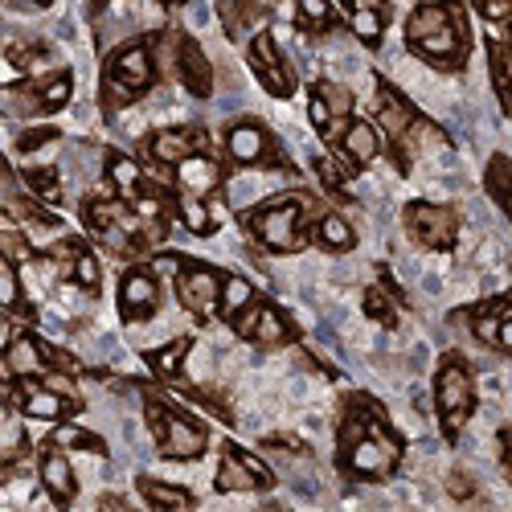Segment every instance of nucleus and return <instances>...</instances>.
<instances>
[{
	"label": "nucleus",
	"instance_id": "nucleus-44",
	"mask_svg": "<svg viewBox=\"0 0 512 512\" xmlns=\"http://www.w3.org/2000/svg\"><path fill=\"white\" fill-rule=\"evenodd\" d=\"M160 5H168V9H177V5H185V0H160Z\"/></svg>",
	"mask_w": 512,
	"mask_h": 512
},
{
	"label": "nucleus",
	"instance_id": "nucleus-38",
	"mask_svg": "<svg viewBox=\"0 0 512 512\" xmlns=\"http://www.w3.org/2000/svg\"><path fill=\"white\" fill-rule=\"evenodd\" d=\"M484 21H512V0H472Z\"/></svg>",
	"mask_w": 512,
	"mask_h": 512
},
{
	"label": "nucleus",
	"instance_id": "nucleus-30",
	"mask_svg": "<svg viewBox=\"0 0 512 512\" xmlns=\"http://www.w3.org/2000/svg\"><path fill=\"white\" fill-rule=\"evenodd\" d=\"M140 496H144L152 508H193V492H189V488L160 484V480H152V476L140 480Z\"/></svg>",
	"mask_w": 512,
	"mask_h": 512
},
{
	"label": "nucleus",
	"instance_id": "nucleus-19",
	"mask_svg": "<svg viewBox=\"0 0 512 512\" xmlns=\"http://www.w3.org/2000/svg\"><path fill=\"white\" fill-rule=\"evenodd\" d=\"M41 484H46V492H50V500L54 504H70L74 500V492H78V480H74V467H70V459L58 451V443L50 439L46 443V451H41Z\"/></svg>",
	"mask_w": 512,
	"mask_h": 512
},
{
	"label": "nucleus",
	"instance_id": "nucleus-29",
	"mask_svg": "<svg viewBox=\"0 0 512 512\" xmlns=\"http://www.w3.org/2000/svg\"><path fill=\"white\" fill-rule=\"evenodd\" d=\"M177 213H181L185 230H193V234H213V230H218V218H213V209H209V197L181 193L177 197Z\"/></svg>",
	"mask_w": 512,
	"mask_h": 512
},
{
	"label": "nucleus",
	"instance_id": "nucleus-40",
	"mask_svg": "<svg viewBox=\"0 0 512 512\" xmlns=\"http://www.w3.org/2000/svg\"><path fill=\"white\" fill-rule=\"evenodd\" d=\"M447 488H451L455 500H472V496H476V484L467 480L463 472H451V476H447Z\"/></svg>",
	"mask_w": 512,
	"mask_h": 512
},
{
	"label": "nucleus",
	"instance_id": "nucleus-35",
	"mask_svg": "<svg viewBox=\"0 0 512 512\" xmlns=\"http://www.w3.org/2000/svg\"><path fill=\"white\" fill-rule=\"evenodd\" d=\"M54 443L58 447H74V451H91V455H107V443L99 435H91V431H78V426H58Z\"/></svg>",
	"mask_w": 512,
	"mask_h": 512
},
{
	"label": "nucleus",
	"instance_id": "nucleus-2",
	"mask_svg": "<svg viewBox=\"0 0 512 512\" xmlns=\"http://www.w3.org/2000/svg\"><path fill=\"white\" fill-rule=\"evenodd\" d=\"M406 46L431 62L435 70H463L467 50H472V29H467V13L459 0H431L418 5L406 21Z\"/></svg>",
	"mask_w": 512,
	"mask_h": 512
},
{
	"label": "nucleus",
	"instance_id": "nucleus-31",
	"mask_svg": "<svg viewBox=\"0 0 512 512\" xmlns=\"http://www.w3.org/2000/svg\"><path fill=\"white\" fill-rule=\"evenodd\" d=\"M361 308H365V316L377 320L381 328H394V324H398V295L386 291V287H365Z\"/></svg>",
	"mask_w": 512,
	"mask_h": 512
},
{
	"label": "nucleus",
	"instance_id": "nucleus-9",
	"mask_svg": "<svg viewBox=\"0 0 512 512\" xmlns=\"http://www.w3.org/2000/svg\"><path fill=\"white\" fill-rule=\"evenodd\" d=\"M226 156H230V164H238V168H250V164L287 168V156H283L279 140L267 132L263 123H254V119L230 123V132H226Z\"/></svg>",
	"mask_w": 512,
	"mask_h": 512
},
{
	"label": "nucleus",
	"instance_id": "nucleus-8",
	"mask_svg": "<svg viewBox=\"0 0 512 512\" xmlns=\"http://www.w3.org/2000/svg\"><path fill=\"white\" fill-rule=\"evenodd\" d=\"M402 226L406 234L426 246V250H451L459 242V213L451 205H435V201H410L402 209Z\"/></svg>",
	"mask_w": 512,
	"mask_h": 512
},
{
	"label": "nucleus",
	"instance_id": "nucleus-46",
	"mask_svg": "<svg viewBox=\"0 0 512 512\" xmlns=\"http://www.w3.org/2000/svg\"><path fill=\"white\" fill-rule=\"evenodd\" d=\"M508 46H512V21H508Z\"/></svg>",
	"mask_w": 512,
	"mask_h": 512
},
{
	"label": "nucleus",
	"instance_id": "nucleus-26",
	"mask_svg": "<svg viewBox=\"0 0 512 512\" xmlns=\"http://www.w3.org/2000/svg\"><path fill=\"white\" fill-rule=\"evenodd\" d=\"M259 295H254V287L242 279V275H226L222 279V300H218V316L226 320V324H234Z\"/></svg>",
	"mask_w": 512,
	"mask_h": 512
},
{
	"label": "nucleus",
	"instance_id": "nucleus-24",
	"mask_svg": "<svg viewBox=\"0 0 512 512\" xmlns=\"http://www.w3.org/2000/svg\"><path fill=\"white\" fill-rule=\"evenodd\" d=\"M488 70H492V87H496L500 107L512 115V46L508 41L488 37Z\"/></svg>",
	"mask_w": 512,
	"mask_h": 512
},
{
	"label": "nucleus",
	"instance_id": "nucleus-42",
	"mask_svg": "<svg viewBox=\"0 0 512 512\" xmlns=\"http://www.w3.org/2000/svg\"><path fill=\"white\" fill-rule=\"evenodd\" d=\"M496 349L512 353V300H508V308H504V316H500V336H496Z\"/></svg>",
	"mask_w": 512,
	"mask_h": 512
},
{
	"label": "nucleus",
	"instance_id": "nucleus-5",
	"mask_svg": "<svg viewBox=\"0 0 512 512\" xmlns=\"http://www.w3.org/2000/svg\"><path fill=\"white\" fill-rule=\"evenodd\" d=\"M435 410H439V426L443 435L455 439L467 418L476 414V377H472V365L463 357L447 353L439 373H435Z\"/></svg>",
	"mask_w": 512,
	"mask_h": 512
},
{
	"label": "nucleus",
	"instance_id": "nucleus-45",
	"mask_svg": "<svg viewBox=\"0 0 512 512\" xmlns=\"http://www.w3.org/2000/svg\"><path fill=\"white\" fill-rule=\"evenodd\" d=\"M91 5H95V9H103V5H107V0H91Z\"/></svg>",
	"mask_w": 512,
	"mask_h": 512
},
{
	"label": "nucleus",
	"instance_id": "nucleus-23",
	"mask_svg": "<svg viewBox=\"0 0 512 512\" xmlns=\"http://www.w3.org/2000/svg\"><path fill=\"white\" fill-rule=\"evenodd\" d=\"M312 238L328 250V254H349L357 246V230L340 218V213H320L316 226H312Z\"/></svg>",
	"mask_w": 512,
	"mask_h": 512
},
{
	"label": "nucleus",
	"instance_id": "nucleus-10",
	"mask_svg": "<svg viewBox=\"0 0 512 512\" xmlns=\"http://www.w3.org/2000/svg\"><path fill=\"white\" fill-rule=\"evenodd\" d=\"M222 279L226 275H218L205 263L181 259V267H177V300H181V308L189 316H197V320H209L213 312H218V300H222Z\"/></svg>",
	"mask_w": 512,
	"mask_h": 512
},
{
	"label": "nucleus",
	"instance_id": "nucleus-18",
	"mask_svg": "<svg viewBox=\"0 0 512 512\" xmlns=\"http://www.w3.org/2000/svg\"><path fill=\"white\" fill-rule=\"evenodd\" d=\"M50 369V357H46V340L33 336V332H17L5 349V373L9 377H37Z\"/></svg>",
	"mask_w": 512,
	"mask_h": 512
},
{
	"label": "nucleus",
	"instance_id": "nucleus-1",
	"mask_svg": "<svg viewBox=\"0 0 512 512\" xmlns=\"http://www.w3.org/2000/svg\"><path fill=\"white\" fill-rule=\"evenodd\" d=\"M336 447H340V455H336L340 472L353 476V480H390L402 463V439L390 426L386 410H381L369 394L345 398Z\"/></svg>",
	"mask_w": 512,
	"mask_h": 512
},
{
	"label": "nucleus",
	"instance_id": "nucleus-28",
	"mask_svg": "<svg viewBox=\"0 0 512 512\" xmlns=\"http://www.w3.org/2000/svg\"><path fill=\"white\" fill-rule=\"evenodd\" d=\"M504 308H508V300H484V304H476L472 312H467L476 340H484V345H492V349H496V336H500V316H504Z\"/></svg>",
	"mask_w": 512,
	"mask_h": 512
},
{
	"label": "nucleus",
	"instance_id": "nucleus-16",
	"mask_svg": "<svg viewBox=\"0 0 512 512\" xmlns=\"http://www.w3.org/2000/svg\"><path fill=\"white\" fill-rule=\"evenodd\" d=\"M193 152H209V132L205 127H164L148 140V156L164 168H177Z\"/></svg>",
	"mask_w": 512,
	"mask_h": 512
},
{
	"label": "nucleus",
	"instance_id": "nucleus-15",
	"mask_svg": "<svg viewBox=\"0 0 512 512\" xmlns=\"http://www.w3.org/2000/svg\"><path fill=\"white\" fill-rule=\"evenodd\" d=\"M173 70L185 82L189 95H197V99L213 95V66H209L205 50L197 46L189 33H173Z\"/></svg>",
	"mask_w": 512,
	"mask_h": 512
},
{
	"label": "nucleus",
	"instance_id": "nucleus-7",
	"mask_svg": "<svg viewBox=\"0 0 512 512\" xmlns=\"http://www.w3.org/2000/svg\"><path fill=\"white\" fill-rule=\"evenodd\" d=\"M144 414H148V426H152L156 447H160L164 459H197V455L205 451V443H209L205 426L193 422L185 410H177V406L160 402L156 394H148Z\"/></svg>",
	"mask_w": 512,
	"mask_h": 512
},
{
	"label": "nucleus",
	"instance_id": "nucleus-47",
	"mask_svg": "<svg viewBox=\"0 0 512 512\" xmlns=\"http://www.w3.org/2000/svg\"><path fill=\"white\" fill-rule=\"evenodd\" d=\"M37 5H54V0H37Z\"/></svg>",
	"mask_w": 512,
	"mask_h": 512
},
{
	"label": "nucleus",
	"instance_id": "nucleus-12",
	"mask_svg": "<svg viewBox=\"0 0 512 512\" xmlns=\"http://www.w3.org/2000/svg\"><path fill=\"white\" fill-rule=\"evenodd\" d=\"M230 328H234L242 340H254V345H263V349H279V345H287V340H295L291 320H287L271 300H254Z\"/></svg>",
	"mask_w": 512,
	"mask_h": 512
},
{
	"label": "nucleus",
	"instance_id": "nucleus-20",
	"mask_svg": "<svg viewBox=\"0 0 512 512\" xmlns=\"http://www.w3.org/2000/svg\"><path fill=\"white\" fill-rule=\"evenodd\" d=\"M336 148H340V156H345L353 168H369V164L377 160V152H381L377 127H373L369 119H349V127L340 132Z\"/></svg>",
	"mask_w": 512,
	"mask_h": 512
},
{
	"label": "nucleus",
	"instance_id": "nucleus-43",
	"mask_svg": "<svg viewBox=\"0 0 512 512\" xmlns=\"http://www.w3.org/2000/svg\"><path fill=\"white\" fill-rule=\"evenodd\" d=\"M500 463H504V472L512 476V426L500 431Z\"/></svg>",
	"mask_w": 512,
	"mask_h": 512
},
{
	"label": "nucleus",
	"instance_id": "nucleus-3",
	"mask_svg": "<svg viewBox=\"0 0 512 512\" xmlns=\"http://www.w3.org/2000/svg\"><path fill=\"white\" fill-rule=\"evenodd\" d=\"M316 218L320 213H316V201L308 193H279V197L254 205L246 213V230L271 254H295L308 242Z\"/></svg>",
	"mask_w": 512,
	"mask_h": 512
},
{
	"label": "nucleus",
	"instance_id": "nucleus-13",
	"mask_svg": "<svg viewBox=\"0 0 512 512\" xmlns=\"http://www.w3.org/2000/svg\"><path fill=\"white\" fill-rule=\"evenodd\" d=\"M160 308V279L152 267H127L119 279V312L127 324L152 320Z\"/></svg>",
	"mask_w": 512,
	"mask_h": 512
},
{
	"label": "nucleus",
	"instance_id": "nucleus-37",
	"mask_svg": "<svg viewBox=\"0 0 512 512\" xmlns=\"http://www.w3.org/2000/svg\"><path fill=\"white\" fill-rule=\"evenodd\" d=\"M316 173H320V185H324L332 197H340V201H349V197H353V189H349V177L340 173V168H336L328 156H320V160H316Z\"/></svg>",
	"mask_w": 512,
	"mask_h": 512
},
{
	"label": "nucleus",
	"instance_id": "nucleus-14",
	"mask_svg": "<svg viewBox=\"0 0 512 512\" xmlns=\"http://www.w3.org/2000/svg\"><path fill=\"white\" fill-rule=\"evenodd\" d=\"M275 472L254 455L238 451L234 443L222 447V467H218V492H254V488H271Z\"/></svg>",
	"mask_w": 512,
	"mask_h": 512
},
{
	"label": "nucleus",
	"instance_id": "nucleus-21",
	"mask_svg": "<svg viewBox=\"0 0 512 512\" xmlns=\"http://www.w3.org/2000/svg\"><path fill=\"white\" fill-rule=\"evenodd\" d=\"M349 13V25L353 33L365 41L369 50L381 46V33H386V9H390V0H340Z\"/></svg>",
	"mask_w": 512,
	"mask_h": 512
},
{
	"label": "nucleus",
	"instance_id": "nucleus-41",
	"mask_svg": "<svg viewBox=\"0 0 512 512\" xmlns=\"http://www.w3.org/2000/svg\"><path fill=\"white\" fill-rule=\"evenodd\" d=\"M0 242H5V259H13V263H21L25 254H33V250H29L25 242H21V234H13V230H9L5 238H0Z\"/></svg>",
	"mask_w": 512,
	"mask_h": 512
},
{
	"label": "nucleus",
	"instance_id": "nucleus-33",
	"mask_svg": "<svg viewBox=\"0 0 512 512\" xmlns=\"http://www.w3.org/2000/svg\"><path fill=\"white\" fill-rule=\"evenodd\" d=\"M21 181H25V193L37 197V201H46V205L62 201V181H58L54 168H25Z\"/></svg>",
	"mask_w": 512,
	"mask_h": 512
},
{
	"label": "nucleus",
	"instance_id": "nucleus-4",
	"mask_svg": "<svg viewBox=\"0 0 512 512\" xmlns=\"http://www.w3.org/2000/svg\"><path fill=\"white\" fill-rule=\"evenodd\" d=\"M156 41L160 37H140V41H127L119 46L107 66H103V87H99V99H103V111H119V107H132L140 103L152 82H156Z\"/></svg>",
	"mask_w": 512,
	"mask_h": 512
},
{
	"label": "nucleus",
	"instance_id": "nucleus-22",
	"mask_svg": "<svg viewBox=\"0 0 512 512\" xmlns=\"http://www.w3.org/2000/svg\"><path fill=\"white\" fill-rule=\"evenodd\" d=\"M107 181H111L115 197L127 201V205H136L148 193V181L140 173V164L132 156H123V152H107Z\"/></svg>",
	"mask_w": 512,
	"mask_h": 512
},
{
	"label": "nucleus",
	"instance_id": "nucleus-36",
	"mask_svg": "<svg viewBox=\"0 0 512 512\" xmlns=\"http://www.w3.org/2000/svg\"><path fill=\"white\" fill-rule=\"evenodd\" d=\"M0 300H5L9 316H21V283H17V263L13 259H0Z\"/></svg>",
	"mask_w": 512,
	"mask_h": 512
},
{
	"label": "nucleus",
	"instance_id": "nucleus-34",
	"mask_svg": "<svg viewBox=\"0 0 512 512\" xmlns=\"http://www.w3.org/2000/svg\"><path fill=\"white\" fill-rule=\"evenodd\" d=\"M82 291H99V279H103V271H99V254L82 242V250H78V259H74V275H70Z\"/></svg>",
	"mask_w": 512,
	"mask_h": 512
},
{
	"label": "nucleus",
	"instance_id": "nucleus-11",
	"mask_svg": "<svg viewBox=\"0 0 512 512\" xmlns=\"http://www.w3.org/2000/svg\"><path fill=\"white\" fill-rule=\"evenodd\" d=\"M246 58H250V70H254V78L263 82V91H267V95H275V99H291V95H295L291 66L283 62V54H279V46H275V37H271L267 29L250 37Z\"/></svg>",
	"mask_w": 512,
	"mask_h": 512
},
{
	"label": "nucleus",
	"instance_id": "nucleus-17",
	"mask_svg": "<svg viewBox=\"0 0 512 512\" xmlns=\"http://www.w3.org/2000/svg\"><path fill=\"white\" fill-rule=\"evenodd\" d=\"M173 173H177V193H189V197H213L222 189V164L209 152H193Z\"/></svg>",
	"mask_w": 512,
	"mask_h": 512
},
{
	"label": "nucleus",
	"instance_id": "nucleus-39",
	"mask_svg": "<svg viewBox=\"0 0 512 512\" xmlns=\"http://www.w3.org/2000/svg\"><path fill=\"white\" fill-rule=\"evenodd\" d=\"M50 140H58L54 127H33V132H25V136L17 140V152H37L41 144H50Z\"/></svg>",
	"mask_w": 512,
	"mask_h": 512
},
{
	"label": "nucleus",
	"instance_id": "nucleus-6",
	"mask_svg": "<svg viewBox=\"0 0 512 512\" xmlns=\"http://www.w3.org/2000/svg\"><path fill=\"white\" fill-rule=\"evenodd\" d=\"M377 119L381 127H386V136H390V152H394V164H398V173H410V148L414 140L422 136H443L439 127L426 123L386 78L377 82Z\"/></svg>",
	"mask_w": 512,
	"mask_h": 512
},
{
	"label": "nucleus",
	"instance_id": "nucleus-25",
	"mask_svg": "<svg viewBox=\"0 0 512 512\" xmlns=\"http://www.w3.org/2000/svg\"><path fill=\"white\" fill-rule=\"evenodd\" d=\"M189 349H193V340H189V336H177V340H168V345H160V349H148L144 361H148V369H152L160 381H177L181 369H185Z\"/></svg>",
	"mask_w": 512,
	"mask_h": 512
},
{
	"label": "nucleus",
	"instance_id": "nucleus-27",
	"mask_svg": "<svg viewBox=\"0 0 512 512\" xmlns=\"http://www.w3.org/2000/svg\"><path fill=\"white\" fill-rule=\"evenodd\" d=\"M484 189H488V197L512 218V160H508V156H492V160H488Z\"/></svg>",
	"mask_w": 512,
	"mask_h": 512
},
{
	"label": "nucleus",
	"instance_id": "nucleus-32",
	"mask_svg": "<svg viewBox=\"0 0 512 512\" xmlns=\"http://www.w3.org/2000/svg\"><path fill=\"white\" fill-rule=\"evenodd\" d=\"M295 9H300V29L312 33V37L336 29V9L328 5V0H295Z\"/></svg>",
	"mask_w": 512,
	"mask_h": 512
}]
</instances>
